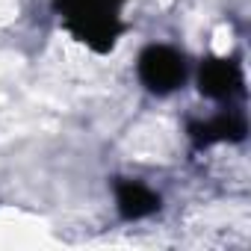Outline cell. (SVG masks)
<instances>
[{"instance_id":"cell-2","label":"cell","mask_w":251,"mask_h":251,"mask_svg":"<svg viewBox=\"0 0 251 251\" xmlns=\"http://www.w3.org/2000/svg\"><path fill=\"white\" fill-rule=\"evenodd\" d=\"M139 77H142V83L151 92L169 95L177 86H183V80H186V62H183V56L175 48H169V45H151L139 56Z\"/></svg>"},{"instance_id":"cell-5","label":"cell","mask_w":251,"mask_h":251,"mask_svg":"<svg viewBox=\"0 0 251 251\" xmlns=\"http://www.w3.org/2000/svg\"><path fill=\"white\" fill-rule=\"evenodd\" d=\"M115 207H118L121 219L136 222V219H145L160 210V195L136 180H118L115 183Z\"/></svg>"},{"instance_id":"cell-1","label":"cell","mask_w":251,"mask_h":251,"mask_svg":"<svg viewBox=\"0 0 251 251\" xmlns=\"http://www.w3.org/2000/svg\"><path fill=\"white\" fill-rule=\"evenodd\" d=\"M124 0H53L71 33L95 50H109L121 33L118 9Z\"/></svg>"},{"instance_id":"cell-4","label":"cell","mask_w":251,"mask_h":251,"mask_svg":"<svg viewBox=\"0 0 251 251\" xmlns=\"http://www.w3.org/2000/svg\"><path fill=\"white\" fill-rule=\"evenodd\" d=\"M189 136L195 145H216V142H239L245 139V118L236 112H222L207 121L189 124Z\"/></svg>"},{"instance_id":"cell-3","label":"cell","mask_w":251,"mask_h":251,"mask_svg":"<svg viewBox=\"0 0 251 251\" xmlns=\"http://www.w3.org/2000/svg\"><path fill=\"white\" fill-rule=\"evenodd\" d=\"M198 86H201V95L216 98V100H227L242 86L239 65L233 59H207L198 71Z\"/></svg>"}]
</instances>
